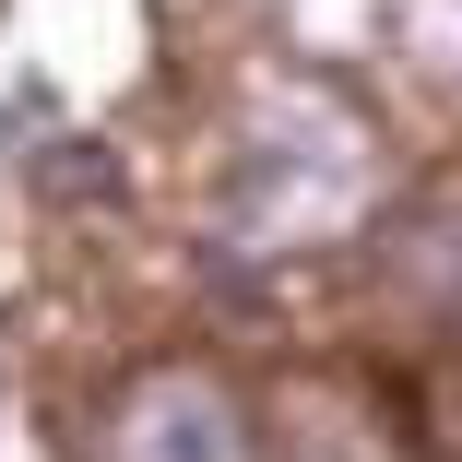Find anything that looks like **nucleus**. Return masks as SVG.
I'll use <instances>...</instances> for the list:
<instances>
[{
  "label": "nucleus",
  "instance_id": "nucleus-1",
  "mask_svg": "<svg viewBox=\"0 0 462 462\" xmlns=\"http://www.w3.org/2000/svg\"><path fill=\"white\" fill-rule=\"evenodd\" d=\"M367 119L332 96V83H285L261 96L249 131H237V166H226V226L249 237V261H285V249H320L367 214Z\"/></svg>",
  "mask_w": 462,
  "mask_h": 462
},
{
  "label": "nucleus",
  "instance_id": "nucleus-2",
  "mask_svg": "<svg viewBox=\"0 0 462 462\" xmlns=\"http://www.w3.org/2000/svg\"><path fill=\"white\" fill-rule=\"evenodd\" d=\"M107 462H261V439L214 367H143L107 415Z\"/></svg>",
  "mask_w": 462,
  "mask_h": 462
},
{
  "label": "nucleus",
  "instance_id": "nucleus-3",
  "mask_svg": "<svg viewBox=\"0 0 462 462\" xmlns=\"http://www.w3.org/2000/svg\"><path fill=\"white\" fill-rule=\"evenodd\" d=\"M392 285L427 297V309H462V202H427L392 249Z\"/></svg>",
  "mask_w": 462,
  "mask_h": 462
},
{
  "label": "nucleus",
  "instance_id": "nucleus-4",
  "mask_svg": "<svg viewBox=\"0 0 462 462\" xmlns=\"http://www.w3.org/2000/svg\"><path fill=\"white\" fill-rule=\"evenodd\" d=\"M403 36L439 48V71H462V0H403Z\"/></svg>",
  "mask_w": 462,
  "mask_h": 462
}]
</instances>
